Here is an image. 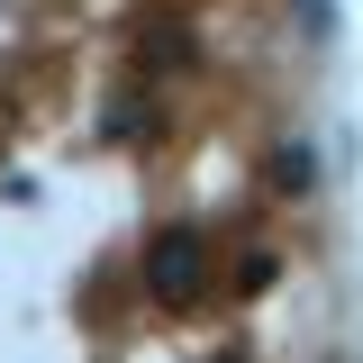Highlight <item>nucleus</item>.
<instances>
[{
	"mask_svg": "<svg viewBox=\"0 0 363 363\" xmlns=\"http://www.w3.org/2000/svg\"><path fill=\"white\" fill-rule=\"evenodd\" d=\"M155 281L182 300V291L200 281V245H191V236H164V245H155Z\"/></svg>",
	"mask_w": 363,
	"mask_h": 363,
	"instance_id": "1",
	"label": "nucleus"
}]
</instances>
